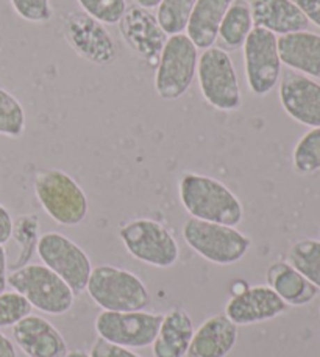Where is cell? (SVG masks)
Masks as SVG:
<instances>
[{"mask_svg":"<svg viewBox=\"0 0 320 357\" xmlns=\"http://www.w3.org/2000/svg\"><path fill=\"white\" fill-rule=\"evenodd\" d=\"M178 195L191 218L233 227L244 220L239 197L214 177L186 173L178 183Z\"/></svg>","mask_w":320,"mask_h":357,"instance_id":"obj_1","label":"cell"},{"mask_svg":"<svg viewBox=\"0 0 320 357\" xmlns=\"http://www.w3.org/2000/svg\"><path fill=\"white\" fill-rule=\"evenodd\" d=\"M33 188L44 212L60 226H79L86 220L88 196L75 178L64 171L40 169L35 174Z\"/></svg>","mask_w":320,"mask_h":357,"instance_id":"obj_2","label":"cell"},{"mask_svg":"<svg viewBox=\"0 0 320 357\" xmlns=\"http://www.w3.org/2000/svg\"><path fill=\"white\" fill-rule=\"evenodd\" d=\"M86 291L102 310L108 312H136L150 304V293L143 280L113 265L93 268Z\"/></svg>","mask_w":320,"mask_h":357,"instance_id":"obj_3","label":"cell"},{"mask_svg":"<svg viewBox=\"0 0 320 357\" xmlns=\"http://www.w3.org/2000/svg\"><path fill=\"white\" fill-rule=\"evenodd\" d=\"M8 285L21 293L31 307L47 315H63L72 309L75 293L46 265L29 264L8 274Z\"/></svg>","mask_w":320,"mask_h":357,"instance_id":"obj_4","label":"cell"},{"mask_svg":"<svg viewBox=\"0 0 320 357\" xmlns=\"http://www.w3.org/2000/svg\"><path fill=\"white\" fill-rule=\"evenodd\" d=\"M183 238L192 251L216 265H233L244 259L252 240L233 226L191 218L183 226Z\"/></svg>","mask_w":320,"mask_h":357,"instance_id":"obj_5","label":"cell"},{"mask_svg":"<svg viewBox=\"0 0 320 357\" xmlns=\"http://www.w3.org/2000/svg\"><path fill=\"white\" fill-rule=\"evenodd\" d=\"M119 238L131 257L159 270L174 266L180 257L175 237L155 220L136 218L125 222L119 229Z\"/></svg>","mask_w":320,"mask_h":357,"instance_id":"obj_6","label":"cell"},{"mask_svg":"<svg viewBox=\"0 0 320 357\" xmlns=\"http://www.w3.org/2000/svg\"><path fill=\"white\" fill-rule=\"evenodd\" d=\"M197 79L203 99L216 110L236 112L241 107L239 79L232 56L225 50H203L197 63Z\"/></svg>","mask_w":320,"mask_h":357,"instance_id":"obj_7","label":"cell"},{"mask_svg":"<svg viewBox=\"0 0 320 357\" xmlns=\"http://www.w3.org/2000/svg\"><path fill=\"white\" fill-rule=\"evenodd\" d=\"M197 50L184 33L168 38L155 74V91L163 100H178L188 93L197 74Z\"/></svg>","mask_w":320,"mask_h":357,"instance_id":"obj_8","label":"cell"},{"mask_svg":"<svg viewBox=\"0 0 320 357\" xmlns=\"http://www.w3.org/2000/svg\"><path fill=\"white\" fill-rule=\"evenodd\" d=\"M36 252L42 264L58 274L75 295L86 290L93 264L75 241L58 232H47L38 240Z\"/></svg>","mask_w":320,"mask_h":357,"instance_id":"obj_9","label":"cell"},{"mask_svg":"<svg viewBox=\"0 0 320 357\" xmlns=\"http://www.w3.org/2000/svg\"><path fill=\"white\" fill-rule=\"evenodd\" d=\"M161 321L163 314H153V312L102 310L95 318V331L99 337L114 345L141 349L152 347Z\"/></svg>","mask_w":320,"mask_h":357,"instance_id":"obj_10","label":"cell"},{"mask_svg":"<svg viewBox=\"0 0 320 357\" xmlns=\"http://www.w3.org/2000/svg\"><path fill=\"white\" fill-rule=\"evenodd\" d=\"M277 35L253 27L244 43V69L248 89L255 96H266L281 77V60Z\"/></svg>","mask_w":320,"mask_h":357,"instance_id":"obj_11","label":"cell"},{"mask_svg":"<svg viewBox=\"0 0 320 357\" xmlns=\"http://www.w3.org/2000/svg\"><path fill=\"white\" fill-rule=\"evenodd\" d=\"M64 36L74 52L93 65L108 66L118 59V47L110 31L86 13H70L64 21Z\"/></svg>","mask_w":320,"mask_h":357,"instance_id":"obj_12","label":"cell"},{"mask_svg":"<svg viewBox=\"0 0 320 357\" xmlns=\"http://www.w3.org/2000/svg\"><path fill=\"white\" fill-rule=\"evenodd\" d=\"M118 25L127 47L150 66H157L169 38L159 27L157 15L139 5H131L127 6Z\"/></svg>","mask_w":320,"mask_h":357,"instance_id":"obj_13","label":"cell"},{"mask_svg":"<svg viewBox=\"0 0 320 357\" xmlns=\"http://www.w3.org/2000/svg\"><path fill=\"white\" fill-rule=\"evenodd\" d=\"M278 96L283 110L297 123L320 127V84L305 74L285 73L280 80Z\"/></svg>","mask_w":320,"mask_h":357,"instance_id":"obj_14","label":"cell"},{"mask_svg":"<svg viewBox=\"0 0 320 357\" xmlns=\"http://www.w3.org/2000/svg\"><path fill=\"white\" fill-rule=\"evenodd\" d=\"M287 304L269 285H255L236 293L227 303L225 314L236 326L271 321L285 314Z\"/></svg>","mask_w":320,"mask_h":357,"instance_id":"obj_15","label":"cell"},{"mask_svg":"<svg viewBox=\"0 0 320 357\" xmlns=\"http://www.w3.org/2000/svg\"><path fill=\"white\" fill-rule=\"evenodd\" d=\"M16 345L29 357H64L67 343L46 318L29 315L13 326Z\"/></svg>","mask_w":320,"mask_h":357,"instance_id":"obj_16","label":"cell"},{"mask_svg":"<svg viewBox=\"0 0 320 357\" xmlns=\"http://www.w3.org/2000/svg\"><path fill=\"white\" fill-rule=\"evenodd\" d=\"M236 342L238 326L225 314H216L194 331L186 357H227Z\"/></svg>","mask_w":320,"mask_h":357,"instance_id":"obj_17","label":"cell"},{"mask_svg":"<svg viewBox=\"0 0 320 357\" xmlns=\"http://www.w3.org/2000/svg\"><path fill=\"white\" fill-rule=\"evenodd\" d=\"M253 27L273 35H289L308 29L310 21L292 0H248Z\"/></svg>","mask_w":320,"mask_h":357,"instance_id":"obj_18","label":"cell"},{"mask_svg":"<svg viewBox=\"0 0 320 357\" xmlns=\"http://www.w3.org/2000/svg\"><path fill=\"white\" fill-rule=\"evenodd\" d=\"M277 43L281 65L320 79V35L303 30L280 36Z\"/></svg>","mask_w":320,"mask_h":357,"instance_id":"obj_19","label":"cell"},{"mask_svg":"<svg viewBox=\"0 0 320 357\" xmlns=\"http://www.w3.org/2000/svg\"><path fill=\"white\" fill-rule=\"evenodd\" d=\"M194 331V321L186 310L170 309L163 315L158 335L152 343L153 357H186Z\"/></svg>","mask_w":320,"mask_h":357,"instance_id":"obj_20","label":"cell"},{"mask_svg":"<svg viewBox=\"0 0 320 357\" xmlns=\"http://www.w3.org/2000/svg\"><path fill=\"white\" fill-rule=\"evenodd\" d=\"M233 0H197L186 25V36L197 49L213 47L223 16Z\"/></svg>","mask_w":320,"mask_h":357,"instance_id":"obj_21","label":"cell"},{"mask_svg":"<svg viewBox=\"0 0 320 357\" xmlns=\"http://www.w3.org/2000/svg\"><path fill=\"white\" fill-rule=\"evenodd\" d=\"M267 285L289 305H305L317 295V287L312 285L303 274L287 262H275L267 268Z\"/></svg>","mask_w":320,"mask_h":357,"instance_id":"obj_22","label":"cell"},{"mask_svg":"<svg viewBox=\"0 0 320 357\" xmlns=\"http://www.w3.org/2000/svg\"><path fill=\"white\" fill-rule=\"evenodd\" d=\"M252 30L253 19L250 5L247 0H233L222 19L216 43H219V49L225 52L238 50L244 46Z\"/></svg>","mask_w":320,"mask_h":357,"instance_id":"obj_23","label":"cell"},{"mask_svg":"<svg viewBox=\"0 0 320 357\" xmlns=\"http://www.w3.org/2000/svg\"><path fill=\"white\" fill-rule=\"evenodd\" d=\"M287 264L303 274L312 285L320 290V241L306 238L291 246Z\"/></svg>","mask_w":320,"mask_h":357,"instance_id":"obj_24","label":"cell"},{"mask_svg":"<svg viewBox=\"0 0 320 357\" xmlns=\"http://www.w3.org/2000/svg\"><path fill=\"white\" fill-rule=\"evenodd\" d=\"M195 3L197 0H161L157 6V19L164 33L168 36L183 33Z\"/></svg>","mask_w":320,"mask_h":357,"instance_id":"obj_25","label":"cell"},{"mask_svg":"<svg viewBox=\"0 0 320 357\" xmlns=\"http://www.w3.org/2000/svg\"><path fill=\"white\" fill-rule=\"evenodd\" d=\"M292 163L298 174H312L320 169V127H312L298 139L292 152Z\"/></svg>","mask_w":320,"mask_h":357,"instance_id":"obj_26","label":"cell"},{"mask_svg":"<svg viewBox=\"0 0 320 357\" xmlns=\"http://www.w3.org/2000/svg\"><path fill=\"white\" fill-rule=\"evenodd\" d=\"M25 132V110L21 102L0 86V135L21 138Z\"/></svg>","mask_w":320,"mask_h":357,"instance_id":"obj_27","label":"cell"},{"mask_svg":"<svg viewBox=\"0 0 320 357\" xmlns=\"http://www.w3.org/2000/svg\"><path fill=\"white\" fill-rule=\"evenodd\" d=\"M38 231H40V220L36 215H24L13 222V235L11 238L17 241L21 246V252H19V259L15 265H11V270L21 268L29 262L31 254L36 250L38 245Z\"/></svg>","mask_w":320,"mask_h":357,"instance_id":"obj_28","label":"cell"},{"mask_svg":"<svg viewBox=\"0 0 320 357\" xmlns=\"http://www.w3.org/2000/svg\"><path fill=\"white\" fill-rule=\"evenodd\" d=\"M83 13L104 25H116L127 10V0H77Z\"/></svg>","mask_w":320,"mask_h":357,"instance_id":"obj_29","label":"cell"},{"mask_svg":"<svg viewBox=\"0 0 320 357\" xmlns=\"http://www.w3.org/2000/svg\"><path fill=\"white\" fill-rule=\"evenodd\" d=\"M31 304L17 291L0 293V328L15 326L22 318L31 315Z\"/></svg>","mask_w":320,"mask_h":357,"instance_id":"obj_30","label":"cell"},{"mask_svg":"<svg viewBox=\"0 0 320 357\" xmlns=\"http://www.w3.org/2000/svg\"><path fill=\"white\" fill-rule=\"evenodd\" d=\"M19 17L31 24L49 22L54 16L50 0H10Z\"/></svg>","mask_w":320,"mask_h":357,"instance_id":"obj_31","label":"cell"},{"mask_svg":"<svg viewBox=\"0 0 320 357\" xmlns=\"http://www.w3.org/2000/svg\"><path fill=\"white\" fill-rule=\"evenodd\" d=\"M89 356L91 357H141L139 354L134 353L133 349L114 345V343L106 342L105 339H102V337H99V339L94 342Z\"/></svg>","mask_w":320,"mask_h":357,"instance_id":"obj_32","label":"cell"},{"mask_svg":"<svg viewBox=\"0 0 320 357\" xmlns=\"http://www.w3.org/2000/svg\"><path fill=\"white\" fill-rule=\"evenodd\" d=\"M310 22L320 29V0H292Z\"/></svg>","mask_w":320,"mask_h":357,"instance_id":"obj_33","label":"cell"},{"mask_svg":"<svg viewBox=\"0 0 320 357\" xmlns=\"http://www.w3.org/2000/svg\"><path fill=\"white\" fill-rule=\"evenodd\" d=\"M13 222H15V220L11 218L10 212L0 204V245L10 241L13 235Z\"/></svg>","mask_w":320,"mask_h":357,"instance_id":"obj_34","label":"cell"},{"mask_svg":"<svg viewBox=\"0 0 320 357\" xmlns=\"http://www.w3.org/2000/svg\"><path fill=\"white\" fill-rule=\"evenodd\" d=\"M8 287V257L3 245H0V293H3Z\"/></svg>","mask_w":320,"mask_h":357,"instance_id":"obj_35","label":"cell"},{"mask_svg":"<svg viewBox=\"0 0 320 357\" xmlns=\"http://www.w3.org/2000/svg\"><path fill=\"white\" fill-rule=\"evenodd\" d=\"M0 357H17L15 345L3 333H0Z\"/></svg>","mask_w":320,"mask_h":357,"instance_id":"obj_36","label":"cell"},{"mask_svg":"<svg viewBox=\"0 0 320 357\" xmlns=\"http://www.w3.org/2000/svg\"><path fill=\"white\" fill-rule=\"evenodd\" d=\"M134 2H136V5L143 6V8L152 10V8H157L161 0H134Z\"/></svg>","mask_w":320,"mask_h":357,"instance_id":"obj_37","label":"cell"},{"mask_svg":"<svg viewBox=\"0 0 320 357\" xmlns=\"http://www.w3.org/2000/svg\"><path fill=\"white\" fill-rule=\"evenodd\" d=\"M64 357H91V356L85 351H81V349H74V351H67V354Z\"/></svg>","mask_w":320,"mask_h":357,"instance_id":"obj_38","label":"cell"}]
</instances>
